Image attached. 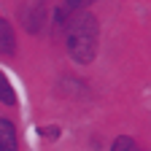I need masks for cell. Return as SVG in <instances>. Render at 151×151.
Masks as SVG:
<instances>
[{
  "label": "cell",
  "instance_id": "obj_1",
  "mask_svg": "<svg viewBox=\"0 0 151 151\" xmlns=\"http://www.w3.org/2000/svg\"><path fill=\"white\" fill-rule=\"evenodd\" d=\"M68 32H65V43L68 51L76 62H92L94 51H97V19L92 14H76L73 19H68Z\"/></svg>",
  "mask_w": 151,
  "mask_h": 151
},
{
  "label": "cell",
  "instance_id": "obj_2",
  "mask_svg": "<svg viewBox=\"0 0 151 151\" xmlns=\"http://www.w3.org/2000/svg\"><path fill=\"white\" fill-rule=\"evenodd\" d=\"M16 129L8 119H0V151H16Z\"/></svg>",
  "mask_w": 151,
  "mask_h": 151
},
{
  "label": "cell",
  "instance_id": "obj_3",
  "mask_svg": "<svg viewBox=\"0 0 151 151\" xmlns=\"http://www.w3.org/2000/svg\"><path fill=\"white\" fill-rule=\"evenodd\" d=\"M16 49V38H14V30L6 19H0V51L3 54H14Z\"/></svg>",
  "mask_w": 151,
  "mask_h": 151
},
{
  "label": "cell",
  "instance_id": "obj_4",
  "mask_svg": "<svg viewBox=\"0 0 151 151\" xmlns=\"http://www.w3.org/2000/svg\"><path fill=\"white\" fill-rule=\"evenodd\" d=\"M43 16H46V6H41V3H35L30 11H27V30L30 32H38L41 30V24H43Z\"/></svg>",
  "mask_w": 151,
  "mask_h": 151
},
{
  "label": "cell",
  "instance_id": "obj_5",
  "mask_svg": "<svg viewBox=\"0 0 151 151\" xmlns=\"http://www.w3.org/2000/svg\"><path fill=\"white\" fill-rule=\"evenodd\" d=\"M0 103H6V105H14V103H16L14 86H11V81L6 78V73H0Z\"/></svg>",
  "mask_w": 151,
  "mask_h": 151
},
{
  "label": "cell",
  "instance_id": "obj_6",
  "mask_svg": "<svg viewBox=\"0 0 151 151\" xmlns=\"http://www.w3.org/2000/svg\"><path fill=\"white\" fill-rule=\"evenodd\" d=\"M111 151H138L135 140H129V138H116V143H113Z\"/></svg>",
  "mask_w": 151,
  "mask_h": 151
},
{
  "label": "cell",
  "instance_id": "obj_7",
  "mask_svg": "<svg viewBox=\"0 0 151 151\" xmlns=\"http://www.w3.org/2000/svg\"><path fill=\"white\" fill-rule=\"evenodd\" d=\"M89 3H94V0H65V8L73 14V11H81V8H86Z\"/></svg>",
  "mask_w": 151,
  "mask_h": 151
}]
</instances>
